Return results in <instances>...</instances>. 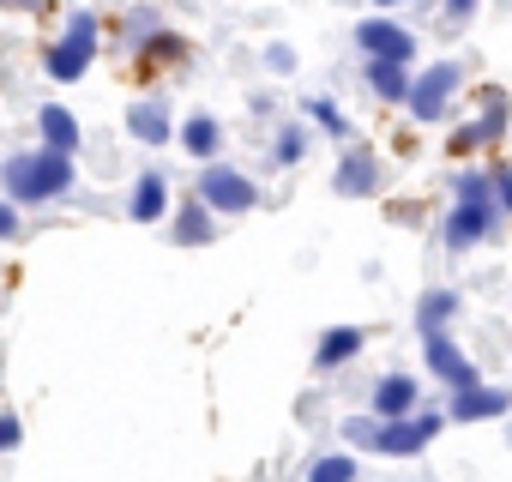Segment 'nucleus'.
Segmentation results:
<instances>
[{"instance_id":"obj_1","label":"nucleus","mask_w":512,"mask_h":482,"mask_svg":"<svg viewBox=\"0 0 512 482\" xmlns=\"http://www.w3.org/2000/svg\"><path fill=\"white\" fill-rule=\"evenodd\" d=\"M0 187H7V199H19V205H49V199H61L73 187V157H61L49 145L19 151V157L0 163Z\"/></svg>"},{"instance_id":"obj_2","label":"nucleus","mask_w":512,"mask_h":482,"mask_svg":"<svg viewBox=\"0 0 512 482\" xmlns=\"http://www.w3.org/2000/svg\"><path fill=\"white\" fill-rule=\"evenodd\" d=\"M97 37H103V19H97L91 7L67 13L61 37L43 49V67H49V79H55V85H79V79L91 73V61H97Z\"/></svg>"},{"instance_id":"obj_3","label":"nucleus","mask_w":512,"mask_h":482,"mask_svg":"<svg viewBox=\"0 0 512 482\" xmlns=\"http://www.w3.org/2000/svg\"><path fill=\"white\" fill-rule=\"evenodd\" d=\"M458 85H464V67H458V61H434L428 73H416V79H410V97H404V109H410L416 121H440V115L452 109Z\"/></svg>"},{"instance_id":"obj_4","label":"nucleus","mask_w":512,"mask_h":482,"mask_svg":"<svg viewBox=\"0 0 512 482\" xmlns=\"http://www.w3.org/2000/svg\"><path fill=\"white\" fill-rule=\"evenodd\" d=\"M199 199H205L217 217H241V211H253V205H260V187H253L241 169H223V163H211V169L199 175Z\"/></svg>"},{"instance_id":"obj_5","label":"nucleus","mask_w":512,"mask_h":482,"mask_svg":"<svg viewBox=\"0 0 512 482\" xmlns=\"http://www.w3.org/2000/svg\"><path fill=\"white\" fill-rule=\"evenodd\" d=\"M356 49H362L368 61H398V67L416 61V37H410L404 25H392V19H362V25H356Z\"/></svg>"},{"instance_id":"obj_6","label":"nucleus","mask_w":512,"mask_h":482,"mask_svg":"<svg viewBox=\"0 0 512 482\" xmlns=\"http://www.w3.org/2000/svg\"><path fill=\"white\" fill-rule=\"evenodd\" d=\"M133 55V79L139 85H151L157 73H169V67H187V37H175V31H151L139 49H127Z\"/></svg>"},{"instance_id":"obj_7","label":"nucleus","mask_w":512,"mask_h":482,"mask_svg":"<svg viewBox=\"0 0 512 482\" xmlns=\"http://www.w3.org/2000/svg\"><path fill=\"white\" fill-rule=\"evenodd\" d=\"M494 223H500V211H494V199H458L452 205V217H446V248L452 254H464V248H476L482 235H494Z\"/></svg>"},{"instance_id":"obj_8","label":"nucleus","mask_w":512,"mask_h":482,"mask_svg":"<svg viewBox=\"0 0 512 482\" xmlns=\"http://www.w3.org/2000/svg\"><path fill=\"white\" fill-rule=\"evenodd\" d=\"M422 356H428V368H434L452 392H458V386H476V362H470L446 332H422Z\"/></svg>"},{"instance_id":"obj_9","label":"nucleus","mask_w":512,"mask_h":482,"mask_svg":"<svg viewBox=\"0 0 512 482\" xmlns=\"http://www.w3.org/2000/svg\"><path fill=\"white\" fill-rule=\"evenodd\" d=\"M440 434V416H398V422H380V446L374 452H392V458H410V452H422L428 440Z\"/></svg>"},{"instance_id":"obj_10","label":"nucleus","mask_w":512,"mask_h":482,"mask_svg":"<svg viewBox=\"0 0 512 482\" xmlns=\"http://www.w3.org/2000/svg\"><path fill=\"white\" fill-rule=\"evenodd\" d=\"M127 133H133L139 145H169V139H175L169 103H163V97H139V103H127Z\"/></svg>"},{"instance_id":"obj_11","label":"nucleus","mask_w":512,"mask_h":482,"mask_svg":"<svg viewBox=\"0 0 512 482\" xmlns=\"http://www.w3.org/2000/svg\"><path fill=\"white\" fill-rule=\"evenodd\" d=\"M416 398H422V386H416L410 374H386V380L374 386V416H380V422L416 416Z\"/></svg>"},{"instance_id":"obj_12","label":"nucleus","mask_w":512,"mask_h":482,"mask_svg":"<svg viewBox=\"0 0 512 482\" xmlns=\"http://www.w3.org/2000/svg\"><path fill=\"white\" fill-rule=\"evenodd\" d=\"M506 404H512V392H500V386H482V380L452 392V416H458V422H488V416H500Z\"/></svg>"},{"instance_id":"obj_13","label":"nucleus","mask_w":512,"mask_h":482,"mask_svg":"<svg viewBox=\"0 0 512 482\" xmlns=\"http://www.w3.org/2000/svg\"><path fill=\"white\" fill-rule=\"evenodd\" d=\"M217 235V211L193 193V199H181L175 205V241H181V248H205V241Z\"/></svg>"},{"instance_id":"obj_14","label":"nucleus","mask_w":512,"mask_h":482,"mask_svg":"<svg viewBox=\"0 0 512 482\" xmlns=\"http://www.w3.org/2000/svg\"><path fill=\"white\" fill-rule=\"evenodd\" d=\"M506 121H512V97L500 85H482L476 91V133H482V145H500L506 139Z\"/></svg>"},{"instance_id":"obj_15","label":"nucleus","mask_w":512,"mask_h":482,"mask_svg":"<svg viewBox=\"0 0 512 482\" xmlns=\"http://www.w3.org/2000/svg\"><path fill=\"white\" fill-rule=\"evenodd\" d=\"M332 187H338L344 199H368V193L380 187V163H374L368 151H344V163H338Z\"/></svg>"},{"instance_id":"obj_16","label":"nucleus","mask_w":512,"mask_h":482,"mask_svg":"<svg viewBox=\"0 0 512 482\" xmlns=\"http://www.w3.org/2000/svg\"><path fill=\"white\" fill-rule=\"evenodd\" d=\"M37 127H43V145H49V151H61V157L79 151V121H73V109L43 103V109H37Z\"/></svg>"},{"instance_id":"obj_17","label":"nucleus","mask_w":512,"mask_h":482,"mask_svg":"<svg viewBox=\"0 0 512 482\" xmlns=\"http://www.w3.org/2000/svg\"><path fill=\"white\" fill-rule=\"evenodd\" d=\"M169 211V187H163V175L157 169H145L139 181H133V199H127V217L133 223H157Z\"/></svg>"},{"instance_id":"obj_18","label":"nucleus","mask_w":512,"mask_h":482,"mask_svg":"<svg viewBox=\"0 0 512 482\" xmlns=\"http://www.w3.org/2000/svg\"><path fill=\"white\" fill-rule=\"evenodd\" d=\"M362 79H368V91H374L380 103H404V97H410V73H404L398 61H368Z\"/></svg>"},{"instance_id":"obj_19","label":"nucleus","mask_w":512,"mask_h":482,"mask_svg":"<svg viewBox=\"0 0 512 482\" xmlns=\"http://www.w3.org/2000/svg\"><path fill=\"white\" fill-rule=\"evenodd\" d=\"M181 151L211 163V157L223 151V127H217V115H187V127H181Z\"/></svg>"},{"instance_id":"obj_20","label":"nucleus","mask_w":512,"mask_h":482,"mask_svg":"<svg viewBox=\"0 0 512 482\" xmlns=\"http://www.w3.org/2000/svg\"><path fill=\"white\" fill-rule=\"evenodd\" d=\"M458 308H464L458 290H428V296L416 302V332H446V320H452Z\"/></svg>"},{"instance_id":"obj_21","label":"nucleus","mask_w":512,"mask_h":482,"mask_svg":"<svg viewBox=\"0 0 512 482\" xmlns=\"http://www.w3.org/2000/svg\"><path fill=\"white\" fill-rule=\"evenodd\" d=\"M356 350H362V332H356V326H332V332L320 338L314 362H320V368H344V362H350Z\"/></svg>"},{"instance_id":"obj_22","label":"nucleus","mask_w":512,"mask_h":482,"mask_svg":"<svg viewBox=\"0 0 512 482\" xmlns=\"http://www.w3.org/2000/svg\"><path fill=\"white\" fill-rule=\"evenodd\" d=\"M151 31H163V25H157V7H133V13H121V43H127V49H139Z\"/></svg>"},{"instance_id":"obj_23","label":"nucleus","mask_w":512,"mask_h":482,"mask_svg":"<svg viewBox=\"0 0 512 482\" xmlns=\"http://www.w3.org/2000/svg\"><path fill=\"white\" fill-rule=\"evenodd\" d=\"M302 109H308V121H314V127H326V133H338V139H344V115H338V103H332V97H308Z\"/></svg>"},{"instance_id":"obj_24","label":"nucleus","mask_w":512,"mask_h":482,"mask_svg":"<svg viewBox=\"0 0 512 482\" xmlns=\"http://www.w3.org/2000/svg\"><path fill=\"white\" fill-rule=\"evenodd\" d=\"M302 151H308V133H302V127H284V133H278L272 163H284V169H290V163H302Z\"/></svg>"},{"instance_id":"obj_25","label":"nucleus","mask_w":512,"mask_h":482,"mask_svg":"<svg viewBox=\"0 0 512 482\" xmlns=\"http://www.w3.org/2000/svg\"><path fill=\"white\" fill-rule=\"evenodd\" d=\"M344 440L374 452V446H380V416H350V422H344Z\"/></svg>"},{"instance_id":"obj_26","label":"nucleus","mask_w":512,"mask_h":482,"mask_svg":"<svg viewBox=\"0 0 512 482\" xmlns=\"http://www.w3.org/2000/svg\"><path fill=\"white\" fill-rule=\"evenodd\" d=\"M308 482H356V458H320L308 470Z\"/></svg>"},{"instance_id":"obj_27","label":"nucleus","mask_w":512,"mask_h":482,"mask_svg":"<svg viewBox=\"0 0 512 482\" xmlns=\"http://www.w3.org/2000/svg\"><path fill=\"white\" fill-rule=\"evenodd\" d=\"M452 193L482 205V199H494V175H476V169H470V175H458V187H452Z\"/></svg>"},{"instance_id":"obj_28","label":"nucleus","mask_w":512,"mask_h":482,"mask_svg":"<svg viewBox=\"0 0 512 482\" xmlns=\"http://www.w3.org/2000/svg\"><path fill=\"white\" fill-rule=\"evenodd\" d=\"M476 145H482V133H476V121H464V127H458V133L446 139V157H470Z\"/></svg>"},{"instance_id":"obj_29","label":"nucleus","mask_w":512,"mask_h":482,"mask_svg":"<svg viewBox=\"0 0 512 482\" xmlns=\"http://www.w3.org/2000/svg\"><path fill=\"white\" fill-rule=\"evenodd\" d=\"M266 67H272V73H290V67H296V55H290L284 43H272V49H266Z\"/></svg>"},{"instance_id":"obj_30","label":"nucleus","mask_w":512,"mask_h":482,"mask_svg":"<svg viewBox=\"0 0 512 482\" xmlns=\"http://www.w3.org/2000/svg\"><path fill=\"white\" fill-rule=\"evenodd\" d=\"M19 434H25V428H19V416H0V452H13V446H19Z\"/></svg>"},{"instance_id":"obj_31","label":"nucleus","mask_w":512,"mask_h":482,"mask_svg":"<svg viewBox=\"0 0 512 482\" xmlns=\"http://www.w3.org/2000/svg\"><path fill=\"white\" fill-rule=\"evenodd\" d=\"M494 199H500V205H506V211H512V169H506V163H500V169H494Z\"/></svg>"},{"instance_id":"obj_32","label":"nucleus","mask_w":512,"mask_h":482,"mask_svg":"<svg viewBox=\"0 0 512 482\" xmlns=\"http://www.w3.org/2000/svg\"><path fill=\"white\" fill-rule=\"evenodd\" d=\"M13 235H19V211L0 199V241H13Z\"/></svg>"},{"instance_id":"obj_33","label":"nucleus","mask_w":512,"mask_h":482,"mask_svg":"<svg viewBox=\"0 0 512 482\" xmlns=\"http://www.w3.org/2000/svg\"><path fill=\"white\" fill-rule=\"evenodd\" d=\"M476 13V0H446V19H470Z\"/></svg>"},{"instance_id":"obj_34","label":"nucleus","mask_w":512,"mask_h":482,"mask_svg":"<svg viewBox=\"0 0 512 482\" xmlns=\"http://www.w3.org/2000/svg\"><path fill=\"white\" fill-rule=\"evenodd\" d=\"M0 7H31V13H49L55 0H0Z\"/></svg>"},{"instance_id":"obj_35","label":"nucleus","mask_w":512,"mask_h":482,"mask_svg":"<svg viewBox=\"0 0 512 482\" xmlns=\"http://www.w3.org/2000/svg\"><path fill=\"white\" fill-rule=\"evenodd\" d=\"M380 7H410V0H380Z\"/></svg>"}]
</instances>
